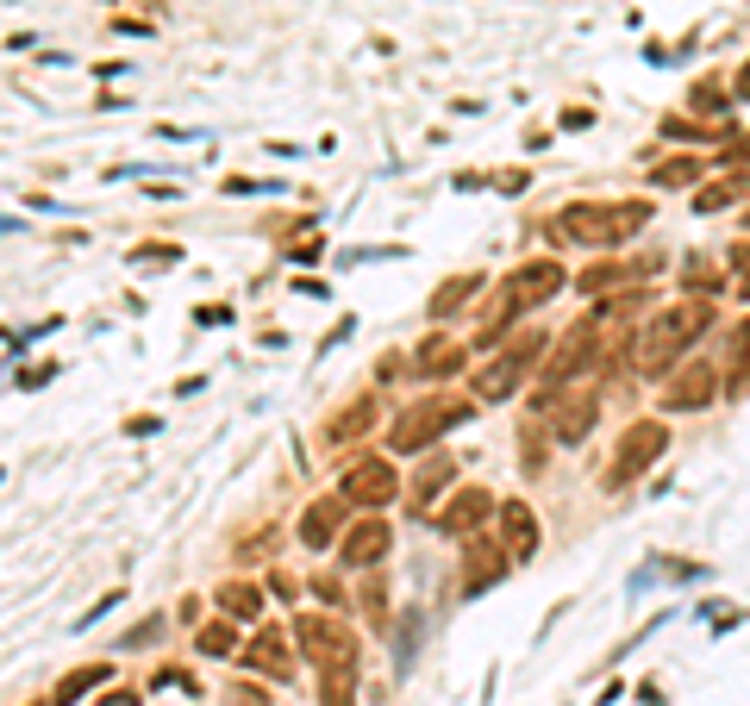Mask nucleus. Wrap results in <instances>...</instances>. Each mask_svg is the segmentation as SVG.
<instances>
[{"mask_svg": "<svg viewBox=\"0 0 750 706\" xmlns=\"http://www.w3.org/2000/svg\"><path fill=\"white\" fill-rule=\"evenodd\" d=\"M663 450H669V432H663V420H632L625 432H619V444H613V463L600 469V487H607V494H619V487L644 482Z\"/></svg>", "mask_w": 750, "mask_h": 706, "instance_id": "7ed1b4c3", "label": "nucleus"}, {"mask_svg": "<svg viewBox=\"0 0 750 706\" xmlns=\"http://www.w3.org/2000/svg\"><path fill=\"white\" fill-rule=\"evenodd\" d=\"M195 650H200V657H238V625H232V619L200 625V632H195Z\"/></svg>", "mask_w": 750, "mask_h": 706, "instance_id": "a878e982", "label": "nucleus"}, {"mask_svg": "<svg viewBox=\"0 0 750 706\" xmlns=\"http://www.w3.org/2000/svg\"><path fill=\"white\" fill-rule=\"evenodd\" d=\"M701 331H713V301H694V294H688L676 307H663L638 338V369L644 376H663L676 356H688V344H694Z\"/></svg>", "mask_w": 750, "mask_h": 706, "instance_id": "f03ea898", "label": "nucleus"}, {"mask_svg": "<svg viewBox=\"0 0 750 706\" xmlns=\"http://www.w3.org/2000/svg\"><path fill=\"white\" fill-rule=\"evenodd\" d=\"M507 575V551L501 544H469L464 551V595H488Z\"/></svg>", "mask_w": 750, "mask_h": 706, "instance_id": "f3484780", "label": "nucleus"}, {"mask_svg": "<svg viewBox=\"0 0 750 706\" xmlns=\"http://www.w3.org/2000/svg\"><path fill=\"white\" fill-rule=\"evenodd\" d=\"M538 356H544V338H538V331H519V338H507V344H501V356H488L482 369L469 376L476 400H488V407H494V400H507L513 388H519V381L538 369Z\"/></svg>", "mask_w": 750, "mask_h": 706, "instance_id": "20e7f679", "label": "nucleus"}, {"mask_svg": "<svg viewBox=\"0 0 750 706\" xmlns=\"http://www.w3.org/2000/svg\"><path fill=\"white\" fill-rule=\"evenodd\" d=\"M625 275H632V263H595V269H582V275H575V287H582V294H600V287H613V282H625Z\"/></svg>", "mask_w": 750, "mask_h": 706, "instance_id": "c85d7f7f", "label": "nucleus"}, {"mask_svg": "<svg viewBox=\"0 0 750 706\" xmlns=\"http://www.w3.org/2000/svg\"><path fill=\"white\" fill-rule=\"evenodd\" d=\"M570 282L563 275V263H551V257H538V263H526V269H513V282H507V301L513 307H544L556 287Z\"/></svg>", "mask_w": 750, "mask_h": 706, "instance_id": "f8f14e48", "label": "nucleus"}, {"mask_svg": "<svg viewBox=\"0 0 750 706\" xmlns=\"http://www.w3.org/2000/svg\"><path fill=\"white\" fill-rule=\"evenodd\" d=\"M363 613H370L375 625L388 619V595H382V581H370V588H363Z\"/></svg>", "mask_w": 750, "mask_h": 706, "instance_id": "72a5a7b5", "label": "nucleus"}, {"mask_svg": "<svg viewBox=\"0 0 750 706\" xmlns=\"http://www.w3.org/2000/svg\"><path fill=\"white\" fill-rule=\"evenodd\" d=\"M457 369H464V344H457V338H432L420 351V376L444 381V376H457Z\"/></svg>", "mask_w": 750, "mask_h": 706, "instance_id": "5701e85b", "label": "nucleus"}, {"mask_svg": "<svg viewBox=\"0 0 750 706\" xmlns=\"http://www.w3.org/2000/svg\"><path fill=\"white\" fill-rule=\"evenodd\" d=\"M494 513H501V551H507V563L538 551V519H531L526 501H494Z\"/></svg>", "mask_w": 750, "mask_h": 706, "instance_id": "4468645a", "label": "nucleus"}, {"mask_svg": "<svg viewBox=\"0 0 750 706\" xmlns=\"http://www.w3.org/2000/svg\"><path fill=\"white\" fill-rule=\"evenodd\" d=\"M688 107L701 113V119H719V113H726V89H719V82H694Z\"/></svg>", "mask_w": 750, "mask_h": 706, "instance_id": "7c9ffc66", "label": "nucleus"}, {"mask_svg": "<svg viewBox=\"0 0 750 706\" xmlns=\"http://www.w3.org/2000/svg\"><path fill=\"white\" fill-rule=\"evenodd\" d=\"M644 225H651L644 200H575V207L556 213V238H575L588 250H613V244H625Z\"/></svg>", "mask_w": 750, "mask_h": 706, "instance_id": "f257e3e1", "label": "nucleus"}, {"mask_svg": "<svg viewBox=\"0 0 750 706\" xmlns=\"http://www.w3.org/2000/svg\"><path fill=\"white\" fill-rule=\"evenodd\" d=\"M738 94H745V101H750V63L738 69Z\"/></svg>", "mask_w": 750, "mask_h": 706, "instance_id": "ea45409f", "label": "nucleus"}, {"mask_svg": "<svg viewBox=\"0 0 750 706\" xmlns=\"http://www.w3.org/2000/svg\"><path fill=\"white\" fill-rule=\"evenodd\" d=\"M244 662H250L257 675H276V682H288V675H294V644H288V632L263 625V632L250 638V650H244Z\"/></svg>", "mask_w": 750, "mask_h": 706, "instance_id": "ddd939ff", "label": "nucleus"}, {"mask_svg": "<svg viewBox=\"0 0 750 706\" xmlns=\"http://www.w3.org/2000/svg\"><path fill=\"white\" fill-rule=\"evenodd\" d=\"M263 613V588L257 581H220V619H257Z\"/></svg>", "mask_w": 750, "mask_h": 706, "instance_id": "412c9836", "label": "nucleus"}, {"mask_svg": "<svg viewBox=\"0 0 750 706\" xmlns=\"http://www.w3.org/2000/svg\"><path fill=\"white\" fill-rule=\"evenodd\" d=\"M745 195H750V169H731L726 181H706L701 195H694V213H726V207H738Z\"/></svg>", "mask_w": 750, "mask_h": 706, "instance_id": "6ab92c4d", "label": "nucleus"}, {"mask_svg": "<svg viewBox=\"0 0 750 706\" xmlns=\"http://www.w3.org/2000/svg\"><path fill=\"white\" fill-rule=\"evenodd\" d=\"M731 156H738V163H750V132L738 138V144H731Z\"/></svg>", "mask_w": 750, "mask_h": 706, "instance_id": "58836bf2", "label": "nucleus"}, {"mask_svg": "<svg viewBox=\"0 0 750 706\" xmlns=\"http://www.w3.org/2000/svg\"><path fill=\"white\" fill-rule=\"evenodd\" d=\"M476 294H482V275H450V282L432 294V313L444 319V313H457L464 301H476Z\"/></svg>", "mask_w": 750, "mask_h": 706, "instance_id": "cd10ccee", "label": "nucleus"}, {"mask_svg": "<svg viewBox=\"0 0 750 706\" xmlns=\"http://www.w3.org/2000/svg\"><path fill=\"white\" fill-rule=\"evenodd\" d=\"M176 257H181L176 244H138L132 250V263H144V269H163V263H176Z\"/></svg>", "mask_w": 750, "mask_h": 706, "instance_id": "2f4dec72", "label": "nucleus"}, {"mask_svg": "<svg viewBox=\"0 0 750 706\" xmlns=\"http://www.w3.org/2000/svg\"><path fill=\"white\" fill-rule=\"evenodd\" d=\"M107 675H113L107 662H94V669H69L63 682H57V694H50V706H75L82 694H94V687L107 682Z\"/></svg>", "mask_w": 750, "mask_h": 706, "instance_id": "b1692460", "label": "nucleus"}, {"mask_svg": "<svg viewBox=\"0 0 750 706\" xmlns=\"http://www.w3.org/2000/svg\"><path fill=\"white\" fill-rule=\"evenodd\" d=\"M476 407L469 400H457V395H425V400H413L407 413L395 420V450H425L432 438H444L450 425H464Z\"/></svg>", "mask_w": 750, "mask_h": 706, "instance_id": "39448f33", "label": "nucleus"}, {"mask_svg": "<svg viewBox=\"0 0 750 706\" xmlns=\"http://www.w3.org/2000/svg\"><path fill=\"white\" fill-rule=\"evenodd\" d=\"M701 156H669V163H657V169H651V181H657V188H694V181H701Z\"/></svg>", "mask_w": 750, "mask_h": 706, "instance_id": "bb28decb", "label": "nucleus"}, {"mask_svg": "<svg viewBox=\"0 0 750 706\" xmlns=\"http://www.w3.org/2000/svg\"><path fill=\"white\" fill-rule=\"evenodd\" d=\"M375 413H382V407H375V395L351 400L344 413H331V420H326V432H319V444H326V450H344V444H356V438H363V432H370V425H375Z\"/></svg>", "mask_w": 750, "mask_h": 706, "instance_id": "2eb2a0df", "label": "nucleus"}, {"mask_svg": "<svg viewBox=\"0 0 750 706\" xmlns=\"http://www.w3.org/2000/svg\"><path fill=\"white\" fill-rule=\"evenodd\" d=\"M595 356H600V331H595V319H582L575 331H563V338H556V356L544 363V381H551V388H563L570 376L595 369Z\"/></svg>", "mask_w": 750, "mask_h": 706, "instance_id": "1a4fd4ad", "label": "nucleus"}, {"mask_svg": "<svg viewBox=\"0 0 750 706\" xmlns=\"http://www.w3.org/2000/svg\"><path fill=\"white\" fill-rule=\"evenodd\" d=\"M225 706H263V694H257V687H232V694H225Z\"/></svg>", "mask_w": 750, "mask_h": 706, "instance_id": "e433bc0d", "label": "nucleus"}, {"mask_svg": "<svg viewBox=\"0 0 750 706\" xmlns=\"http://www.w3.org/2000/svg\"><path fill=\"white\" fill-rule=\"evenodd\" d=\"M488 513H494V494H488V487H464V494H457V501L438 513V531H450V538H469V531L482 526Z\"/></svg>", "mask_w": 750, "mask_h": 706, "instance_id": "dca6fc26", "label": "nucleus"}, {"mask_svg": "<svg viewBox=\"0 0 750 706\" xmlns=\"http://www.w3.org/2000/svg\"><path fill=\"white\" fill-rule=\"evenodd\" d=\"M682 282L694 287V301H706L713 287H726V269H713V263H701V257H694V263L682 269Z\"/></svg>", "mask_w": 750, "mask_h": 706, "instance_id": "c756f323", "label": "nucleus"}, {"mask_svg": "<svg viewBox=\"0 0 750 706\" xmlns=\"http://www.w3.org/2000/svg\"><path fill=\"white\" fill-rule=\"evenodd\" d=\"M450 475H457V457H444V450H432V457L420 463V475H413V501H420V513L450 487Z\"/></svg>", "mask_w": 750, "mask_h": 706, "instance_id": "a211bd4d", "label": "nucleus"}, {"mask_svg": "<svg viewBox=\"0 0 750 706\" xmlns=\"http://www.w3.org/2000/svg\"><path fill=\"white\" fill-rule=\"evenodd\" d=\"M344 526H351L344 494H319V501L301 513V544H307V551H326V544H338V538H344Z\"/></svg>", "mask_w": 750, "mask_h": 706, "instance_id": "9b49d317", "label": "nucleus"}, {"mask_svg": "<svg viewBox=\"0 0 750 706\" xmlns=\"http://www.w3.org/2000/svg\"><path fill=\"white\" fill-rule=\"evenodd\" d=\"M57 376V363H38V369H20V388H45Z\"/></svg>", "mask_w": 750, "mask_h": 706, "instance_id": "f704fd0d", "label": "nucleus"}, {"mask_svg": "<svg viewBox=\"0 0 750 706\" xmlns=\"http://www.w3.org/2000/svg\"><path fill=\"white\" fill-rule=\"evenodd\" d=\"M32 706H50V701H32Z\"/></svg>", "mask_w": 750, "mask_h": 706, "instance_id": "a19ab883", "label": "nucleus"}, {"mask_svg": "<svg viewBox=\"0 0 750 706\" xmlns=\"http://www.w3.org/2000/svg\"><path fill=\"white\" fill-rule=\"evenodd\" d=\"M319 706H356V662L319 669Z\"/></svg>", "mask_w": 750, "mask_h": 706, "instance_id": "393cba45", "label": "nucleus"}, {"mask_svg": "<svg viewBox=\"0 0 750 706\" xmlns=\"http://www.w3.org/2000/svg\"><path fill=\"white\" fill-rule=\"evenodd\" d=\"M294 638H301V650H307V657L319 662V669H344V662H356V638H351V625H338V619H326V613H301Z\"/></svg>", "mask_w": 750, "mask_h": 706, "instance_id": "423d86ee", "label": "nucleus"}, {"mask_svg": "<svg viewBox=\"0 0 750 706\" xmlns=\"http://www.w3.org/2000/svg\"><path fill=\"white\" fill-rule=\"evenodd\" d=\"M588 432H595V400H588V395L556 400V438H563V444H582Z\"/></svg>", "mask_w": 750, "mask_h": 706, "instance_id": "aec40b11", "label": "nucleus"}, {"mask_svg": "<svg viewBox=\"0 0 750 706\" xmlns=\"http://www.w3.org/2000/svg\"><path fill=\"white\" fill-rule=\"evenodd\" d=\"M713 395H719V369H713L706 356H694V363H682V369L669 376L663 407H669V413H701V407H713Z\"/></svg>", "mask_w": 750, "mask_h": 706, "instance_id": "6e6552de", "label": "nucleus"}, {"mask_svg": "<svg viewBox=\"0 0 750 706\" xmlns=\"http://www.w3.org/2000/svg\"><path fill=\"white\" fill-rule=\"evenodd\" d=\"M745 388H750V319H738L726 344V395H745Z\"/></svg>", "mask_w": 750, "mask_h": 706, "instance_id": "4be33fe9", "label": "nucleus"}, {"mask_svg": "<svg viewBox=\"0 0 750 706\" xmlns=\"http://www.w3.org/2000/svg\"><path fill=\"white\" fill-rule=\"evenodd\" d=\"M731 287L750 301V244H738V250H731Z\"/></svg>", "mask_w": 750, "mask_h": 706, "instance_id": "473e14b6", "label": "nucleus"}, {"mask_svg": "<svg viewBox=\"0 0 750 706\" xmlns=\"http://www.w3.org/2000/svg\"><path fill=\"white\" fill-rule=\"evenodd\" d=\"M388 544H395V531H388V519H382V513H370V519H356V526H344V538H338V556H344L351 569H375V563L388 556Z\"/></svg>", "mask_w": 750, "mask_h": 706, "instance_id": "9d476101", "label": "nucleus"}, {"mask_svg": "<svg viewBox=\"0 0 750 706\" xmlns=\"http://www.w3.org/2000/svg\"><path fill=\"white\" fill-rule=\"evenodd\" d=\"M288 263H319V244H313V238L288 244Z\"/></svg>", "mask_w": 750, "mask_h": 706, "instance_id": "c9c22d12", "label": "nucleus"}, {"mask_svg": "<svg viewBox=\"0 0 750 706\" xmlns=\"http://www.w3.org/2000/svg\"><path fill=\"white\" fill-rule=\"evenodd\" d=\"M338 494H344V507H388L400 494V475H395V463L388 457H363V463H351L344 469V482H338Z\"/></svg>", "mask_w": 750, "mask_h": 706, "instance_id": "0eeeda50", "label": "nucleus"}, {"mask_svg": "<svg viewBox=\"0 0 750 706\" xmlns=\"http://www.w3.org/2000/svg\"><path fill=\"white\" fill-rule=\"evenodd\" d=\"M195 319H200V326H220V319H232V307H213V301H207V307H200Z\"/></svg>", "mask_w": 750, "mask_h": 706, "instance_id": "4c0bfd02", "label": "nucleus"}]
</instances>
